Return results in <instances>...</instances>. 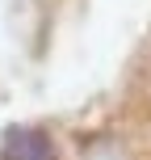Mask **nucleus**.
<instances>
[{
    "instance_id": "nucleus-1",
    "label": "nucleus",
    "mask_w": 151,
    "mask_h": 160,
    "mask_svg": "<svg viewBox=\"0 0 151 160\" xmlns=\"http://www.w3.org/2000/svg\"><path fill=\"white\" fill-rule=\"evenodd\" d=\"M0 156L4 160H59V148L42 127H8Z\"/></svg>"
},
{
    "instance_id": "nucleus-2",
    "label": "nucleus",
    "mask_w": 151,
    "mask_h": 160,
    "mask_svg": "<svg viewBox=\"0 0 151 160\" xmlns=\"http://www.w3.org/2000/svg\"><path fill=\"white\" fill-rule=\"evenodd\" d=\"M84 160H126V152H122L113 139H97V143L84 148Z\"/></svg>"
}]
</instances>
